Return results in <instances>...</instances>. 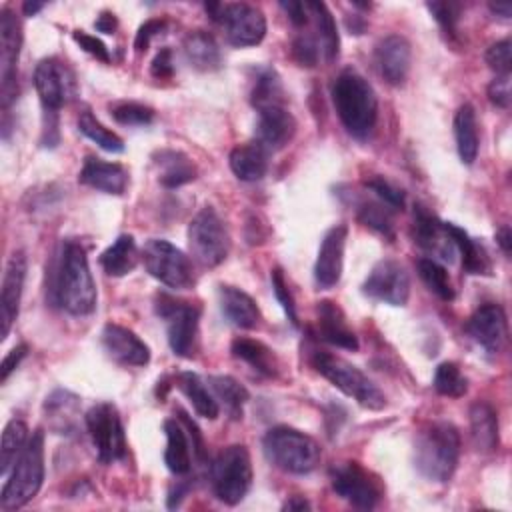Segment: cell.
Returning a JSON list of instances; mask_svg holds the SVG:
<instances>
[{"label": "cell", "mask_w": 512, "mask_h": 512, "mask_svg": "<svg viewBox=\"0 0 512 512\" xmlns=\"http://www.w3.org/2000/svg\"><path fill=\"white\" fill-rule=\"evenodd\" d=\"M42 8H44V2H32V0L24 2V6H22V10H24L26 16H34V14L40 12Z\"/></svg>", "instance_id": "cell-62"}, {"label": "cell", "mask_w": 512, "mask_h": 512, "mask_svg": "<svg viewBox=\"0 0 512 512\" xmlns=\"http://www.w3.org/2000/svg\"><path fill=\"white\" fill-rule=\"evenodd\" d=\"M72 38L80 44V48L88 54H92L94 58L102 60V62H110V54H108V48L104 46V42L88 32H82V30H74L72 32Z\"/></svg>", "instance_id": "cell-53"}, {"label": "cell", "mask_w": 512, "mask_h": 512, "mask_svg": "<svg viewBox=\"0 0 512 512\" xmlns=\"http://www.w3.org/2000/svg\"><path fill=\"white\" fill-rule=\"evenodd\" d=\"M250 102L256 108V112L270 108V106L284 104V90H282L278 74L272 68H264L256 76L254 88L250 92Z\"/></svg>", "instance_id": "cell-41"}, {"label": "cell", "mask_w": 512, "mask_h": 512, "mask_svg": "<svg viewBox=\"0 0 512 512\" xmlns=\"http://www.w3.org/2000/svg\"><path fill=\"white\" fill-rule=\"evenodd\" d=\"M486 64L496 72V76L510 74V38L498 40L486 50Z\"/></svg>", "instance_id": "cell-51"}, {"label": "cell", "mask_w": 512, "mask_h": 512, "mask_svg": "<svg viewBox=\"0 0 512 512\" xmlns=\"http://www.w3.org/2000/svg\"><path fill=\"white\" fill-rule=\"evenodd\" d=\"M282 510H310V502L304 496H292L290 500H286Z\"/></svg>", "instance_id": "cell-60"}, {"label": "cell", "mask_w": 512, "mask_h": 512, "mask_svg": "<svg viewBox=\"0 0 512 512\" xmlns=\"http://www.w3.org/2000/svg\"><path fill=\"white\" fill-rule=\"evenodd\" d=\"M156 314L166 322V334L172 352L182 358L192 356L198 334L200 308L190 302L160 294L156 298Z\"/></svg>", "instance_id": "cell-12"}, {"label": "cell", "mask_w": 512, "mask_h": 512, "mask_svg": "<svg viewBox=\"0 0 512 512\" xmlns=\"http://www.w3.org/2000/svg\"><path fill=\"white\" fill-rule=\"evenodd\" d=\"M150 74H152L154 78H170V76L174 74V64H172V52H170V48H162V50L154 56V60H152V64H150Z\"/></svg>", "instance_id": "cell-56"}, {"label": "cell", "mask_w": 512, "mask_h": 512, "mask_svg": "<svg viewBox=\"0 0 512 512\" xmlns=\"http://www.w3.org/2000/svg\"><path fill=\"white\" fill-rule=\"evenodd\" d=\"M510 96H512V92H510V74L496 76V78L488 84V100H490L494 106L506 110V108L510 106Z\"/></svg>", "instance_id": "cell-52"}, {"label": "cell", "mask_w": 512, "mask_h": 512, "mask_svg": "<svg viewBox=\"0 0 512 512\" xmlns=\"http://www.w3.org/2000/svg\"><path fill=\"white\" fill-rule=\"evenodd\" d=\"M446 230L452 238L456 252H460L462 256V268L468 274H490V258L486 250L474 238H470L466 230L458 228L456 224L446 222Z\"/></svg>", "instance_id": "cell-35"}, {"label": "cell", "mask_w": 512, "mask_h": 512, "mask_svg": "<svg viewBox=\"0 0 512 512\" xmlns=\"http://www.w3.org/2000/svg\"><path fill=\"white\" fill-rule=\"evenodd\" d=\"M30 436H28V426L14 418L4 426L2 432V444H0V474L6 478L12 470V466L16 464L18 456L22 454V450L26 448Z\"/></svg>", "instance_id": "cell-38"}, {"label": "cell", "mask_w": 512, "mask_h": 512, "mask_svg": "<svg viewBox=\"0 0 512 512\" xmlns=\"http://www.w3.org/2000/svg\"><path fill=\"white\" fill-rule=\"evenodd\" d=\"M316 314H318V330L320 336L344 350H358V338L352 332V328L346 322L344 312L340 310V306L332 300H322L316 306Z\"/></svg>", "instance_id": "cell-25"}, {"label": "cell", "mask_w": 512, "mask_h": 512, "mask_svg": "<svg viewBox=\"0 0 512 512\" xmlns=\"http://www.w3.org/2000/svg\"><path fill=\"white\" fill-rule=\"evenodd\" d=\"M280 8L288 14V20H290L294 26H304V24H308L310 10H308V4H306V2L288 0V2H280Z\"/></svg>", "instance_id": "cell-57"}, {"label": "cell", "mask_w": 512, "mask_h": 512, "mask_svg": "<svg viewBox=\"0 0 512 512\" xmlns=\"http://www.w3.org/2000/svg\"><path fill=\"white\" fill-rule=\"evenodd\" d=\"M222 314L238 328L252 330L260 322V308L256 300L236 286H220L218 290Z\"/></svg>", "instance_id": "cell-26"}, {"label": "cell", "mask_w": 512, "mask_h": 512, "mask_svg": "<svg viewBox=\"0 0 512 512\" xmlns=\"http://www.w3.org/2000/svg\"><path fill=\"white\" fill-rule=\"evenodd\" d=\"M78 180L84 186H90L104 194L120 196L128 186V170L122 164L88 156L78 174Z\"/></svg>", "instance_id": "cell-24"}, {"label": "cell", "mask_w": 512, "mask_h": 512, "mask_svg": "<svg viewBox=\"0 0 512 512\" xmlns=\"http://www.w3.org/2000/svg\"><path fill=\"white\" fill-rule=\"evenodd\" d=\"M154 164L158 168V180L164 188H180L192 182L198 174L196 164L178 150H160L154 154Z\"/></svg>", "instance_id": "cell-30"}, {"label": "cell", "mask_w": 512, "mask_h": 512, "mask_svg": "<svg viewBox=\"0 0 512 512\" xmlns=\"http://www.w3.org/2000/svg\"><path fill=\"white\" fill-rule=\"evenodd\" d=\"M410 60H412L410 42L400 34H388L376 44V50H374L376 68L390 86H402L406 82L410 72Z\"/></svg>", "instance_id": "cell-19"}, {"label": "cell", "mask_w": 512, "mask_h": 512, "mask_svg": "<svg viewBox=\"0 0 512 512\" xmlns=\"http://www.w3.org/2000/svg\"><path fill=\"white\" fill-rule=\"evenodd\" d=\"M294 132H296V120L284 104L258 110L256 142L262 144L268 152L284 148L292 140Z\"/></svg>", "instance_id": "cell-22"}, {"label": "cell", "mask_w": 512, "mask_h": 512, "mask_svg": "<svg viewBox=\"0 0 512 512\" xmlns=\"http://www.w3.org/2000/svg\"><path fill=\"white\" fill-rule=\"evenodd\" d=\"M52 300L72 316L92 314L96 308V286L84 248L64 240L52 272Z\"/></svg>", "instance_id": "cell-1"}, {"label": "cell", "mask_w": 512, "mask_h": 512, "mask_svg": "<svg viewBox=\"0 0 512 512\" xmlns=\"http://www.w3.org/2000/svg\"><path fill=\"white\" fill-rule=\"evenodd\" d=\"M346 238L348 228L344 224H336L324 234L314 264V280L320 288H332L334 284H338L344 266Z\"/></svg>", "instance_id": "cell-20"}, {"label": "cell", "mask_w": 512, "mask_h": 512, "mask_svg": "<svg viewBox=\"0 0 512 512\" xmlns=\"http://www.w3.org/2000/svg\"><path fill=\"white\" fill-rule=\"evenodd\" d=\"M188 246L194 260L204 268L222 264L230 252V234L212 206H204L188 226Z\"/></svg>", "instance_id": "cell-8"}, {"label": "cell", "mask_w": 512, "mask_h": 512, "mask_svg": "<svg viewBox=\"0 0 512 512\" xmlns=\"http://www.w3.org/2000/svg\"><path fill=\"white\" fill-rule=\"evenodd\" d=\"M140 260H142L140 250L136 246L134 236H130V234L118 236L100 254V266L108 276H126L138 266Z\"/></svg>", "instance_id": "cell-32"}, {"label": "cell", "mask_w": 512, "mask_h": 512, "mask_svg": "<svg viewBox=\"0 0 512 512\" xmlns=\"http://www.w3.org/2000/svg\"><path fill=\"white\" fill-rule=\"evenodd\" d=\"M164 28H166V22H164V20H160V18L146 20V22L138 28V32H136L134 48H136L138 52H144V50L150 46L152 38H154V36H158Z\"/></svg>", "instance_id": "cell-54"}, {"label": "cell", "mask_w": 512, "mask_h": 512, "mask_svg": "<svg viewBox=\"0 0 512 512\" xmlns=\"http://www.w3.org/2000/svg\"><path fill=\"white\" fill-rule=\"evenodd\" d=\"M140 256L148 274L156 278L160 284L174 290H186L194 286L196 278H194L192 260L168 240H162V238L148 240Z\"/></svg>", "instance_id": "cell-9"}, {"label": "cell", "mask_w": 512, "mask_h": 512, "mask_svg": "<svg viewBox=\"0 0 512 512\" xmlns=\"http://www.w3.org/2000/svg\"><path fill=\"white\" fill-rule=\"evenodd\" d=\"M44 410L50 416V426L60 434H68V430H72L74 426L72 418L78 410V396L68 390H54L46 398Z\"/></svg>", "instance_id": "cell-39"}, {"label": "cell", "mask_w": 512, "mask_h": 512, "mask_svg": "<svg viewBox=\"0 0 512 512\" xmlns=\"http://www.w3.org/2000/svg\"><path fill=\"white\" fill-rule=\"evenodd\" d=\"M230 352L234 358L246 362L256 372L272 378L278 374V360L272 348H268L264 342L254 338H236L230 346Z\"/></svg>", "instance_id": "cell-34"}, {"label": "cell", "mask_w": 512, "mask_h": 512, "mask_svg": "<svg viewBox=\"0 0 512 512\" xmlns=\"http://www.w3.org/2000/svg\"><path fill=\"white\" fill-rule=\"evenodd\" d=\"M26 278V256L22 250L14 252L6 262V270L2 276V290H0V336L2 340L10 334V328L18 316L22 290Z\"/></svg>", "instance_id": "cell-18"}, {"label": "cell", "mask_w": 512, "mask_h": 512, "mask_svg": "<svg viewBox=\"0 0 512 512\" xmlns=\"http://www.w3.org/2000/svg\"><path fill=\"white\" fill-rule=\"evenodd\" d=\"M460 456V434L450 422L424 426L414 444V466L430 482L444 484L452 478Z\"/></svg>", "instance_id": "cell-3"}, {"label": "cell", "mask_w": 512, "mask_h": 512, "mask_svg": "<svg viewBox=\"0 0 512 512\" xmlns=\"http://www.w3.org/2000/svg\"><path fill=\"white\" fill-rule=\"evenodd\" d=\"M366 188H370L378 196V200L382 204H386L390 210L404 208V192L398 186H394L392 182H388L386 178H382V176L370 178V180H366Z\"/></svg>", "instance_id": "cell-47"}, {"label": "cell", "mask_w": 512, "mask_h": 512, "mask_svg": "<svg viewBox=\"0 0 512 512\" xmlns=\"http://www.w3.org/2000/svg\"><path fill=\"white\" fill-rule=\"evenodd\" d=\"M312 366L332 386H336L346 396L354 398L360 406L368 410H382L386 406L384 392L360 368H356L348 360L328 352H314Z\"/></svg>", "instance_id": "cell-6"}, {"label": "cell", "mask_w": 512, "mask_h": 512, "mask_svg": "<svg viewBox=\"0 0 512 512\" xmlns=\"http://www.w3.org/2000/svg\"><path fill=\"white\" fill-rule=\"evenodd\" d=\"M416 270L430 292H434L438 298H442L446 302L454 300L456 292H454L450 276L442 264H438L434 258H420L416 262Z\"/></svg>", "instance_id": "cell-43"}, {"label": "cell", "mask_w": 512, "mask_h": 512, "mask_svg": "<svg viewBox=\"0 0 512 512\" xmlns=\"http://www.w3.org/2000/svg\"><path fill=\"white\" fill-rule=\"evenodd\" d=\"M330 480L334 492L360 510L374 508L384 494L380 480L358 462H342L332 466Z\"/></svg>", "instance_id": "cell-13"}, {"label": "cell", "mask_w": 512, "mask_h": 512, "mask_svg": "<svg viewBox=\"0 0 512 512\" xmlns=\"http://www.w3.org/2000/svg\"><path fill=\"white\" fill-rule=\"evenodd\" d=\"M268 154L270 152L254 140V142L238 144L236 148H232L228 162L236 178L244 182H256L268 170Z\"/></svg>", "instance_id": "cell-29"}, {"label": "cell", "mask_w": 512, "mask_h": 512, "mask_svg": "<svg viewBox=\"0 0 512 512\" xmlns=\"http://www.w3.org/2000/svg\"><path fill=\"white\" fill-rule=\"evenodd\" d=\"M434 390L448 398H460L468 392V380L454 362H442L434 372Z\"/></svg>", "instance_id": "cell-44"}, {"label": "cell", "mask_w": 512, "mask_h": 512, "mask_svg": "<svg viewBox=\"0 0 512 512\" xmlns=\"http://www.w3.org/2000/svg\"><path fill=\"white\" fill-rule=\"evenodd\" d=\"M470 436L478 452H494L498 448V416L484 400L470 406Z\"/></svg>", "instance_id": "cell-31"}, {"label": "cell", "mask_w": 512, "mask_h": 512, "mask_svg": "<svg viewBox=\"0 0 512 512\" xmlns=\"http://www.w3.org/2000/svg\"><path fill=\"white\" fill-rule=\"evenodd\" d=\"M210 388L214 392V398L222 402L224 410L234 418H242V406L248 402V390L232 376L220 374V376H210Z\"/></svg>", "instance_id": "cell-40"}, {"label": "cell", "mask_w": 512, "mask_h": 512, "mask_svg": "<svg viewBox=\"0 0 512 512\" xmlns=\"http://www.w3.org/2000/svg\"><path fill=\"white\" fill-rule=\"evenodd\" d=\"M28 354V346L26 344H18L14 346L2 360V366H0V382H6L8 376L20 366V362L24 360V356Z\"/></svg>", "instance_id": "cell-55"}, {"label": "cell", "mask_w": 512, "mask_h": 512, "mask_svg": "<svg viewBox=\"0 0 512 512\" xmlns=\"http://www.w3.org/2000/svg\"><path fill=\"white\" fill-rule=\"evenodd\" d=\"M292 58L300 64V66H316L318 58H320V44L308 36V34H300L292 40Z\"/></svg>", "instance_id": "cell-49"}, {"label": "cell", "mask_w": 512, "mask_h": 512, "mask_svg": "<svg viewBox=\"0 0 512 512\" xmlns=\"http://www.w3.org/2000/svg\"><path fill=\"white\" fill-rule=\"evenodd\" d=\"M362 292L390 306H404L410 298V278L404 266L396 260H380L368 272Z\"/></svg>", "instance_id": "cell-16"}, {"label": "cell", "mask_w": 512, "mask_h": 512, "mask_svg": "<svg viewBox=\"0 0 512 512\" xmlns=\"http://www.w3.org/2000/svg\"><path fill=\"white\" fill-rule=\"evenodd\" d=\"M206 12L214 22L224 28L226 40L232 46L246 48L256 46L266 36V18L256 6L236 2V4H206Z\"/></svg>", "instance_id": "cell-10"}, {"label": "cell", "mask_w": 512, "mask_h": 512, "mask_svg": "<svg viewBox=\"0 0 512 512\" xmlns=\"http://www.w3.org/2000/svg\"><path fill=\"white\" fill-rule=\"evenodd\" d=\"M176 386L188 398V402L192 404V408L198 416L208 418V420L218 418V414H220L218 400L212 396V392L206 388V384L202 382V378L198 374H194V372L178 374Z\"/></svg>", "instance_id": "cell-36"}, {"label": "cell", "mask_w": 512, "mask_h": 512, "mask_svg": "<svg viewBox=\"0 0 512 512\" xmlns=\"http://www.w3.org/2000/svg\"><path fill=\"white\" fill-rule=\"evenodd\" d=\"M454 138H456V148L458 156L464 164H474L478 156V122H476V112L472 104H462L456 114H454Z\"/></svg>", "instance_id": "cell-33"}, {"label": "cell", "mask_w": 512, "mask_h": 512, "mask_svg": "<svg viewBox=\"0 0 512 512\" xmlns=\"http://www.w3.org/2000/svg\"><path fill=\"white\" fill-rule=\"evenodd\" d=\"M112 118L124 126H146L154 120V110L138 102H120L110 108Z\"/></svg>", "instance_id": "cell-46"}, {"label": "cell", "mask_w": 512, "mask_h": 512, "mask_svg": "<svg viewBox=\"0 0 512 512\" xmlns=\"http://www.w3.org/2000/svg\"><path fill=\"white\" fill-rule=\"evenodd\" d=\"M100 338L106 354L122 366H146L150 362L148 344L126 326L106 324Z\"/></svg>", "instance_id": "cell-21"}, {"label": "cell", "mask_w": 512, "mask_h": 512, "mask_svg": "<svg viewBox=\"0 0 512 512\" xmlns=\"http://www.w3.org/2000/svg\"><path fill=\"white\" fill-rule=\"evenodd\" d=\"M358 220L376 230L378 234L386 236V238H394V224H392V216H390V208L386 204H378V202H360L358 206Z\"/></svg>", "instance_id": "cell-45"}, {"label": "cell", "mask_w": 512, "mask_h": 512, "mask_svg": "<svg viewBox=\"0 0 512 512\" xmlns=\"http://www.w3.org/2000/svg\"><path fill=\"white\" fill-rule=\"evenodd\" d=\"M262 448L276 468L290 474H308L322 458L318 442L290 426L270 428L262 438Z\"/></svg>", "instance_id": "cell-4"}, {"label": "cell", "mask_w": 512, "mask_h": 512, "mask_svg": "<svg viewBox=\"0 0 512 512\" xmlns=\"http://www.w3.org/2000/svg\"><path fill=\"white\" fill-rule=\"evenodd\" d=\"M44 482V432L36 430L10 474L6 476V484L0 496L2 510H16L28 504Z\"/></svg>", "instance_id": "cell-5"}, {"label": "cell", "mask_w": 512, "mask_h": 512, "mask_svg": "<svg viewBox=\"0 0 512 512\" xmlns=\"http://www.w3.org/2000/svg\"><path fill=\"white\" fill-rule=\"evenodd\" d=\"M34 86L44 112H56L76 94V78L72 70L58 58H44L34 70Z\"/></svg>", "instance_id": "cell-15"}, {"label": "cell", "mask_w": 512, "mask_h": 512, "mask_svg": "<svg viewBox=\"0 0 512 512\" xmlns=\"http://www.w3.org/2000/svg\"><path fill=\"white\" fill-rule=\"evenodd\" d=\"M116 26H118V20H116V16H114L112 12H108V10H104V12L96 18V22H94V28H96L98 32H104V34H112V32L116 30Z\"/></svg>", "instance_id": "cell-58"}, {"label": "cell", "mask_w": 512, "mask_h": 512, "mask_svg": "<svg viewBox=\"0 0 512 512\" xmlns=\"http://www.w3.org/2000/svg\"><path fill=\"white\" fill-rule=\"evenodd\" d=\"M212 488L220 502L238 504L252 486V460L250 452L242 444L224 448L212 462Z\"/></svg>", "instance_id": "cell-7"}, {"label": "cell", "mask_w": 512, "mask_h": 512, "mask_svg": "<svg viewBox=\"0 0 512 512\" xmlns=\"http://www.w3.org/2000/svg\"><path fill=\"white\" fill-rule=\"evenodd\" d=\"M164 434H166V450H164L166 468L176 476L188 474L190 468H192L194 446L186 436L182 420L180 418H168L164 422Z\"/></svg>", "instance_id": "cell-27"}, {"label": "cell", "mask_w": 512, "mask_h": 512, "mask_svg": "<svg viewBox=\"0 0 512 512\" xmlns=\"http://www.w3.org/2000/svg\"><path fill=\"white\" fill-rule=\"evenodd\" d=\"M86 430L92 438V444L96 448L98 460L102 464H112L126 454V436L124 426L120 420V414L114 404L100 402L94 404L86 416Z\"/></svg>", "instance_id": "cell-11"}, {"label": "cell", "mask_w": 512, "mask_h": 512, "mask_svg": "<svg viewBox=\"0 0 512 512\" xmlns=\"http://www.w3.org/2000/svg\"><path fill=\"white\" fill-rule=\"evenodd\" d=\"M332 102L346 132L368 138L378 120V98L372 84L356 70H344L332 84Z\"/></svg>", "instance_id": "cell-2"}, {"label": "cell", "mask_w": 512, "mask_h": 512, "mask_svg": "<svg viewBox=\"0 0 512 512\" xmlns=\"http://www.w3.org/2000/svg\"><path fill=\"white\" fill-rule=\"evenodd\" d=\"M270 280H272V290L276 294V300L280 302V306L284 308L288 320L292 326H298V314H296V304H294V296L284 280V274L280 268H274L272 274H270Z\"/></svg>", "instance_id": "cell-48"}, {"label": "cell", "mask_w": 512, "mask_h": 512, "mask_svg": "<svg viewBox=\"0 0 512 512\" xmlns=\"http://www.w3.org/2000/svg\"><path fill=\"white\" fill-rule=\"evenodd\" d=\"M414 240L420 248L432 256H438L440 260L452 262L456 254L452 238L446 230V222H440L422 206H416L414 210Z\"/></svg>", "instance_id": "cell-23"}, {"label": "cell", "mask_w": 512, "mask_h": 512, "mask_svg": "<svg viewBox=\"0 0 512 512\" xmlns=\"http://www.w3.org/2000/svg\"><path fill=\"white\" fill-rule=\"evenodd\" d=\"M310 16L316 20V30L320 38V52L324 54L326 62H332L338 58L340 52V38H338V28L334 22V16L330 14L328 6L324 2H306Z\"/></svg>", "instance_id": "cell-37"}, {"label": "cell", "mask_w": 512, "mask_h": 512, "mask_svg": "<svg viewBox=\"0 0 512 512\" xmlns=\"http://www.w3.org/2000/svg\"><path fill=\"white\" fill-rule=\"evenodd\" d=\"M496 240H498V246L502 248V252L508 256V254H510V248H512V234H510V228H508V226H502V228L496 232Z\"/></svg>", "instance_id": "cell-59"}, {"label": "cell", "mask_w": 512, "mask_h": 512, "mask_svg": "<svg viewBox=\"0 0 512 512\" xmlns=\"http://www.w3.org/2000/svg\"><path fill=\"white\" fill-rule=\"evenodd\" d=\"M466 332L486 352L498 354L508 338V322L504 310L492 302L478 306L466 322Z\"/></svg>", "instance_id": "cell-17"}, {"label": "cell", "mask_w": 512, "mask_h": 512, "mask_svg": "<svg viewBox=\"0 0 512 512\" xmlns=\"http://www.w3.org/2000/svg\"><path fill=\"white\" fill-rule=\"evenodd\" d=\"M22 28L10 8L0 12V102L6 110L18 96V56Z\"/></svg>", "instance_id": "cell-14"}, {"label": "cell", "mask_w": 512, "mask_h": 512, "mask_svg": "<svg viewBox=\"0 0 512 512\" xmlns=\"http://www.w3.org/2000/svg\"><path fill=\"white\" fill-rule=\"evenodd\" d=\"M78 130L88 140H92L94 144H98L106 152H122L124 150L122 138L116 132L108 130L90 110L80 112V116H78Z\"/></svg>", "instance_id": "cell-42"}, {"label": "cell", "mask_w": 512, "mask_h": 512, "mask_svg": "<svg viewBox=\"0 0 512 512\" xmlns=\"http://www.w3.org/2000/svg\"><path fill=\"white\" fill-rule=\"evenodd\" d=\"M488 8H490V12H492V14L500 16V18H504V20H508V18H510V14H512V6H510L508 2H502V4H500V2H496V4H494V2H490V4H488Z\"/></svg>", "instance_id": "cell-61"}, {"label": "cell", "mask_w": 512, "mask_h": 512, "mask_svg": "<svg viewBox=\"0 0 512 512\" xmlns=\"http://www.w3.org/2000/svg\"><path fill=\"white\" fill-rule=\"evenodd\" d=\"M182 50H184L188 64L200 72L218 70L222 64V54H220L218 42L214 40L212 34H208L204 30L188 32L182 42Z\"/></svg>", "instance_id": "cell-28"}, {"label": "cell", "mask_w": 512, "mask_h": 512, "mask_svg": "<svg viewBox=\"0 0 512 512\" xmlns=\"http://www.w3.org/2000/svg\"><path fill=\"white\" fill-rule=\"evenodd\" d=\"M426 8L436 18V22L444 28V32H448V34L456 32V24L460 20V10H462L460 4H456V2H428Z\"/></svg>", "instance_id": "cell-50"}]
</instances>
